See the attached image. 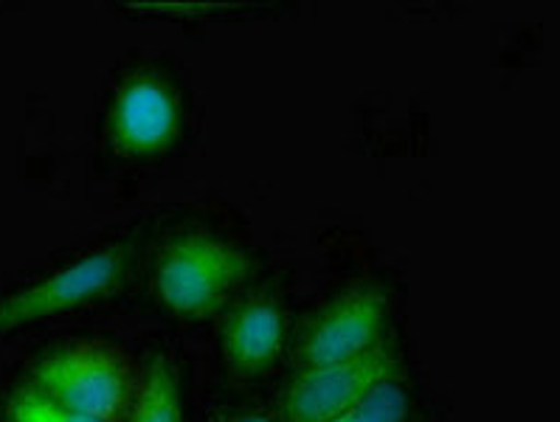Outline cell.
<instances>
[{
    "label": "cell",
    "instance_id": "obj_7",
    "mask_svg": "<svg viewBox=\"0 0 560 422\" xmlns=\"http://www.w3.org/2000/svg\"><path fill=\"white\" fill-rule=\"evenodd\" d=\"M284 310L273 298H250L223 327V355L240 375L270 370L284 347Z\"/></svg>",
    "mask_w": 560,
    "mask_h": 422
},
{
    "label": "cell",
    "instance_id": "obj_2",
    "mask_svg": "<svg viewBox=\"0 0 560 422\" xmlns=\"http://www.w3.org/2000/svg\"><path fill=\"white\" fill-rule=\"evenodd\" d=\"M37 389L66 409L100 422H125L132 411V377L125 357L105 343H73L34 372Z\"/></svg>",
    "mask_w": 560,
    "mask_h": 422
},
{
    "label": "cell",
    "instance_id": "obj_6",
    "mask_svg": "<svg viewBox=\"0 0 560 422\" xmlns=\"http://www.w3.org/2000/svg\"><path fill=\"white\" fill-rule=\"evenodd\" d=\"M178 99L161 77L136 73L119 87L110 107V146L121 159L159 155L175 141Z\"/></svg>",
    "mask_w": 560,
    "mask_h": 422
},
{
    "label": "cell",
    "instance_id": "obj_4",
    "mask_svg": "<svg viewBox=\"0 0 560 422\" xmlns=\"http://www.w3.org/2000/svg\"><path fill=\"white\" fill-rule=\"evenodd\" d=\"M386 321H389V296L375 284L352 288L327 304L304 327L299 361L302 366H324V363L363 355L381 343Z\"/></svg>",
    "mask_w": 560,
    "mask_h": 422
},
{
    "label": "cell",
    "instance_id": "obj_3",
    "mask_svg": "<svg viewBox=\"0 0 560 422\" xmlns=\"http://www.w3.org/2000/svg\"><path fill=\"white\" fill-rule=\"evenodd\" d=\"M400 357L389 343H377L370 352L350 361L304 366L282 397L284 422H330L397 377Z\"/></svg>",
    "mask_w": 560,
    "mask_h": 422
},
{
    "label": "cell",
    "instance_id": "obj_9",
    "mask_svg": "<svg viewBox=\"0 0 560 422\" xmlns=\"http://www.w3.org/2000/svg\"><path fill=\"white\" fill-rule=\"evenodd\" d=\"M411 397L397 377L381 383L358 406L330 422H409Z\"/></svg>",
    "mask_w": 560,
    "mask_h": 422
},
{
    "label": "cell",
    "instance_id": "obj_11",
    "mask_svg": "<svg viewBox=\"0 0 560 422\" xmlns=\"http://www.w3.org/2000/svg\"><path fill=\"white\" fill-rule=\"evenodd\" d=\"M229 422H277V420L268 414H243V417H234V420Z\"/></svg>",
    "mask_w": 560,
    "mask_h": 422
},
{
    "label": "cell",
    "instance_id": "obj_5",
    "mask_svg": "<svg viewBox=\"0 0 560 422\" xmlns=\"http://www.w3.org/2000/svg\"><path fill=\"white\" fill-rule=\"evenodd\" d=\"M127 271V257L121 248H107L91 257L77 259L62 271L51 273L43 282L32 284L26 291L0 302V332L14 330L21 324L40 321L48 316L73 310L80 304L93 302V298L107 296L116 291Z\"/></svg>",
    "mask_w": 560,
    "mask_h": 422
},
{
    "label": "cell",
    "instance_id": "obj_8",
    "mask_svg": "<svg viewBox=\"0 0 560 422\" xmlns=\"http://www.w3.org/2000/svg\"><path fill=\"white\" fill-rule=\"evenodd\" d=\"M184 397L178 377L164 357H155L147 370L141 391L132 402L130 422H184Z\"/></svg>",
    "mask_w": 560,
    "mask_h": 422
},
{
    "label": "cell",
    "instance_id": "obj_1",
    "mask_svg": "<svg viewBox=\"0 0 560 422\" xmlns=\"http://www.w3.org/2000/svg\"><path fill=\"white\" fill-rule=\"evenodd\" d=\"M250 259L229 239L184 234L172 239L152 268V293L172 316L209 318L248 279Z\"/></svg>",
    "mask_w": 560,
    "mask_h": 422
},
{
    "label": "cell",
    "instance_id": "obj_10",
    "mask_svg": "<svg viewBox=\"0 0 560 422\" xmlns=\"http://www.w3.org/2000/svg\"><path fill=\"white\" fill-rule=\"evenodd\" d=\"M7 422H100L80 411L66 409L40 389L14 391L7 402Z\"/></svg>",
    "mask_w": 560,
    "mask_h": 422
}]
</instances>
